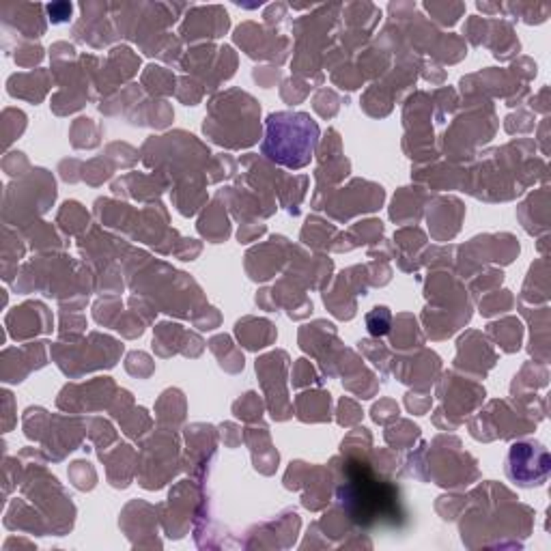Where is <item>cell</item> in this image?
<instances>
[{
	"label": "cell",
	"mask_w": 551,
	"mask_h": 551,
	"mask_svg": "<svg viewBox=\"0 0 551 551\" xmlns=\"http://www.w3.org/2000/svg\"><path fill=\"white\" fill-rule=\"evenodd\" d=\"M261 151L273 164L304 168L319 142V125L306 112H271Z\"/></svg>",
	"instance_id": "cell-1"
},
{
	"label": "cell",
	"mask_w": 551,
	"mask_h": 551,
	"mask_svg": "<svg viewBox=\"0 0 551 551\" xmlns=\"http://www.w3.org/2000/svg\"><path fill=\"white\" fill-rule=\"evenodd\" d=\"M551 469L547 448L538 441H519L506 459V476L519 487H541Z\"/></svg>",
	"instance_id": "cell-2"
},
{
	"label": "cell",
	"mask_w": 551,
	"mask_h": 551,
	"mask_svg": "<svg viewBox=\"0 0 551 551\" xmlns=\"http://www.w3.org/2000/svg\"><path fill=\"white\" fill-rule=\"evenodd\" d=\"M7 325H9V332H11V336L15 340L52 330V323H50V312L39 302H29V304H22L20 308H15L7 317Z\"/></svg>",
	"instance_id": "cell-3"
},
{
	"label": "cell",
	"mask_w": 551,
	"mask_h": 551,
	"mask_svg": "<svg viewBox=\"0 0 551 551\" xmlns=\"http://www.w3.org/2000/svg\"><path fill=\"white\" fill-rule=\"evenodd\" d=\"M330 392H306L297 398V416L304 422L330 420Z\"/></svg>",
	"instance_id": "cell-4"
},
{
	"label": "cell",
	"mask_w": 551,
	"mask_h": 551,
	"mask_svg": "<svg viewBox=\"0 0 551 551\" xmlns=\"http://www.w3.org/2000/svg\"><path fill=\"white\" fill-rule=\"evenodd\" d=\"M259 325H261L259 330H248L241 321L237 323V336H239V340H241L248 349H252V352L267 347V345L276 338V330H273V325H271L269 321H263V319H261Z\"/></svg>",
	"instance_id": "cell-5"
},
{
	"label": "cell",
	"mask_w": 551,
	"mask_h": 551,
	"mask_svg": "<svg viewBox=\"0 0 551 551\" xmlns=\"http://www.w3.org/2000/svg\"><path fill=\"white\" fill-rule=\"evenodd\" d=\"M489 334L497 338V342L502 345L506 352H515L519 349L521 342V325L517 319H508L504 323H493L489 325Z\"/></svg>",
	"instance_id": "cell-6"
},
{
	"label": "cell",
	"mask_w": 551,
	"mask_h": 551,
	"mask_svg": "<svg viewBox=\"0 0 551 551\" xmlns=\"http://www.w3.org/2000/svg\"><path fill=\"white\" fill-rule=\"evenodd\" d=\"M390 323H392V315L386 306H375L368 315H366V328L372 336H384L390 332Z\"/></svg>",
	"instance_id": "cell-7"
},
{
	"label": "cell",
	"mask_w": 551,
	"mask_h": 551,
	"mask_svg": "<svg viewBox=\"0 0 551 551\" xmlns=\"http://www.w3.org/2000/svg\"><path fill=\"white\" fill-rule=\"evenodd\" d=\"M65 220L71 222V227H69L67 233H78V231H82L86 224H89V216L84 213V209L78 203H65L63 205V211L59 216V222H65Z\"/></svg>",
	"instance_id": "cell-8"
},
{
	"label": "cell",
	"mask_w": 551,
	"mask_h": 551,
	"mask_svg": "<svg viewBox=\"0 0 551 551\" xmlns=\"http://www.w3.org/2000/svg\"><path fill=\"white\" fill-rule=\"evenodd\" d=\"M233 409L243 420H257V416L261 418V400L255 392H248L233 405Z\"/></svg>",
	"instance_id": "cell-9"
},
{
	"label": "cell",
	"mask_w": 551,
	"mask_h": 551,
	"mask_svg": "<svg viewBox=\"0 0 551 551\" xmlns=\"http://www.w3.org/2000/svg\"><path fill=\"white\" fill-rule=\"evenodd\" d=\"M394 328H396V325H394ZM414 340L420 345V338H416V321H412V325H398L396 332L392 334V345L400 347V349L412 347Z\"/></svg>",
	"instance_id": "cell-10"
},
{
	"label": "cell",
	"mask_w": 551,
	"mask_h": 551,
	"mask_svg": "<svg viewBox=\"0 0 551 551\" xmlns=\"http://www.w3.org/2000/svg\"><path fill=\"white\" fill-rule=\"evenodd\" d=\"M86 474H95L91 463H86V461H76L69 469V476L73 478V485H76L78 489H93V485L86 483Z\"/></svg>",
	"instance_id": "cell-11"
},
{
	"label": "cell",
	"mask_w": 551,
	"mask_h": 551,
	"mask_svg": "<svg viewBox=\"0 0 551 551\" xmlns=\"http://www.w3.org/2000/svg\"><path fill=\"white\" fill-rule=\"evenodd\" d=\"M338 422L342 424V427H349V424H354V422H358L360 420V409H358V405L354 403V400H349V398H342L340 400V409H338Z\"/></svg>",
	"instance_id": "cell-12"
},
{
	"label": "cell",
	"mask_w": 551,
	"mask_h": 551,
	"mask_svg": "<svg viewBox=\"0 0 551 551\" xmlns=\"http://www.w3.org/2000/svg\"><path fill=\"white\" fill-rule=\"evenodd\" d=\"M398 418V405H394L392 400H382L379 405L372 407V420L379 422V424H386L388 420H394Z\"/></svg>",
	"instance_id": "cell-13"
},
{
	"label": "cell",
	"mask_w": 551,
	"mask_h": 551,
	"mask_svg": "<svg viewBox=\"0 0 551 551\" xmlns=\"http://www.w3.org/2000/svg\"><path fill=\"white\" fill-rule=\"evenodd\" d=\"M47 11H50V15H52L50 20H52L54 24H61V22H67V20H69V15H71V5H67V3L50 5Z\"/></svg>",
	"instance_id": "cell-14"
}]
</instances>
